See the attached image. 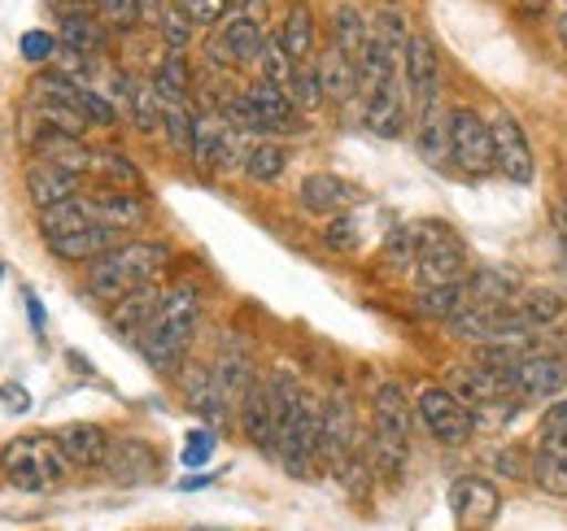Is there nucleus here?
Here are the masks:
<instances>
[{"instance_id":"338daca9","label":"nucleus","mask_w":567,"mask_h":531,"mask_svg":"<svg viewBox=\"0 0 567 531\" xmlns=\"http://www.w3.org/2000/svg\"><path fill=\"white\" fill-rule=\"evenodd\" d=\"M53 4H66V0H53Z\"/></svg>"},{"instance_id":"603ef678","label":"nucleus","mask_w":567,"mask_h":531,"mask_svg":"<svg viewBox=\"0 0 567 531\" xmlns=\"http://www.w3.org/2000/svg\"><path fill=\"white\" fill-rule=\"evenodd\" d=\"M18 49H22V58H27V62H35V66H40V62H53V58L62 53V40H58L53 31H40V27H35V31H27V35H22V44H18Z\"/></svg>"},{"instance_id":"a211bd4d","label":"nucleus","mask_w":567,"mask_h":531,"mask_svg":"<svg viewBox=\"0 0 567 531\" xmlns=\"http://www.w3.org/2000/svg\"><path fill=\"white\" fill-rule=\"evenodd\" d=\"M27 197L31 205L44 214V209H53V205H62V200L79 197V175H71L66 166H58V162H44V157H35L31 166H27Z\"/></svg>"},{"instance_id":"473e14b6","label":"nucleus","mask_w":567,"mask_h":531,"mask_svg":"<svg viewBox=\"0 0 567 531\" xmlns=\"http://www.w3.org/2000/svg\"><path fill=\"white\" fill-rule=\"evenodd\" d=\"M415 144L427 166H445L450 162V110L432 105L427 114L415 118Z\"/></svg>"},{"instance_id":"f3484780","label":"nucleus","mask_w":567,"mask_h":531,"mask_svg":"<svg viewBox=\"0 0 567 531\" xmlns=\"http://www.w3.org/2000/svg\"><path fill=\"white\" fill-rule=\"evenodd\" d=\"M371 436L380 440H398V445H411V427H415V405L406 397L402 384H380L375 397H371Z\"/></svg>"},{"instance_id":"aec40b11","label":"nucleus","mask_w":567,"mask_h":531,"mask_svg":"<svg viewBox=\"0 0 567 531\" xmlns=\"http://www.w3.org/2000/svg\"><path fill=\"white\" fill-rule=\"evenodd\" d=\"M157 305H162V288H157V283H144L136 292H127L123 301L110 305V332L141 344V335L148 332V323L157 319Z\"/></svg>"},{"instance_id":"a18cd8bd","label":"nucleus","mask_w":567,"mask_h":531,"mask_svg":"<svg viewBox=\"0 0 567 531\" xmlns=\"http://www.w3.org/2000/svg\"><path fill=\"white\" fill-rule=\"evenodd\" d=\"M157 22H162V40H166V53H188V44H193V22H188V18H184L175 4H162Z\"/></svg>"},{"instance_id":"13d9d810","label":"nucleus","mask_w":567,"mask_h":531,"mask_svg":"<svg viewBox=\"0 0 567 531\" xmlns=\"http://www.w3.org/2000/svg\"><path fill=\"white\" fill-rule=\"evenodd\" d=\"M22 305H27V314H31V332L44 335V323H49V319H44V305H40V296H35V292H22Z\"/></svg>"},{"instance_id":"7ed1b4c3","label":"nucleus","mask_w":567,"mask_h":531,"mask_svg":"<svg viewBox=\"0 0 567 531\" xmlns=\"http://www.w3.org/2000/svg\"><path fill=\"white\" fill-rule=\"evenodd\" d=\"M0 470L18 492H49L71 475V458L58 436H18L0 449Z\"/></svg>"},{"instance_id":"7c9ffc66","label":"nucleus","mask_w":567,"mask_h":531,"mask_svg":"<svg viewBox=\"0 0 567 531\" xmlns=\"http://www.w3.org/2000/svg\"><path fill=\"white\" fill-rule=\"evenodd\" d=\"M245 96L258 105V114L267 118V127H271V132H288V127H297V105H292L288 87L267 83V79H254V83L245 87Z\"/></svg>"},{"instance_id":"f257e3e1","label":"nucleus","mask_w":567,"mask_h":531,"mask_svg":"<svg viewBox=\"0 0 567 531\" xmlns=\"http://www.w3.org/2000/svg\"><path fill=\"white\" fill-rule=\"evenodd\" d=\"M202 323V292L193 283H175L162 292V305H157V319L148 323V332L141 335V353L144 362L157 371V375H175L193 348V335Z\"/></svg>"},{"instance_id":"f03ea898","label":"nucleus","mask_w":567,"mask_h":531,"mask_svg":"<svg viewBox=\"0 0 567 531\" xmlns=\"http://www.w3.org/2000/svg\"><path fill=\"white\" fill-rule=\"evenodd\" d=\"M171 266V244L166 240H123L118 249H110L105 258L87 262L83 288L92 301H123L127 292H136L144 283H157L162 270Z\"/></svg>"},{"instance_id":"6e6552de","label":"nucleus","mask_w":567,"mask_h":531,"mask_svg":"<svg viewBox=\"0 0 567 531\" xmlns=\"http://www.w3.org/2000/svg\"><path fill=\"white\" fill-rule=\"evenodd\" d=\"M445 388L463 400V405H472V409L502 405V400H511V393H515L511 388V371H497V366L481 362V357H467V362L450 366L445 371Z\"/></svg>"},{"instance_id":"c9c22d12","label":"nucleus","mask_w":567,"mask_h":531,"mask_svg":"<svg viewBox=\"0 0 567 531\" xmlns=\"http://www.w3.org/2000/svg\"><path fill=\"white\" fill-rule=\"evenodd\" d=\"M515 310L528 319V327H550V323H559L567 314V296H559L555 288H524L519 296H515Z\"/></svg>"},{"instance_id":"e433bc0d","label":"nucleus","mask_w":567,"mask_h":531,"mask_svg":"<svg viewBox=\"0 0 567 531\" xmlns=\"http://www.w3.org/2000/svg\"><path fill=\"white\" fill-rule=\"evenodd\" d=\"M515 279H506L502 270H476L467 279V305H494V310H506L515 305Z\"/></svg>"},{"instance_id":"a19ab883","label":"nucleus","mask_w":567,"mask_h":531,"mask_svg":"<svg viewBox=\"0 0 567 531\" xmlns=\"http://www.w3.org/2000/svg\"><path fill=\"white\" fill-rule=\"evenodd\" d=\"M92 175H101L105 184H123V188H136V184H141V170H136L118 148H96Z\"/></svg>"},{"instance_id":"bf43d9fd","label":"nucleus","mask_w":567,"mask_h":531,"mask_svg":"<svg viewBox=\"0 0 567 531\" xmlns=\"http://www.w3.org/2000/svg\"><path fill=\"white\" fill-rule=\"evenodd\" d=\"M542 449L567 458V427H559V431H542Z\"/></svg>"},{"instance_id":"774afa93","label":"nucleus","mask_w":567,"mask_h":531,"mask_svg":"<svg viewBox=\"0 0 567 531\" xmlns=\"http://www.w3.org/2000/svg\"><path fill=\"white\" fill-rule=\"evenodd\" d=\"M153 4H162V0H153Z\"/></svg>"},{"instance_id":"4d7b16f0","label":"nucleus","mask_w":567,"mask_h":531,"mask_svg":"<svg viewBox=\"0 0 567 531\" xmlns=\"http://www.w3.org/2000/svg\"><path fill=\"white\" fill-rule=\"evenodd\" d=\"M559 427H567V397H559L542 414V431H559Z\"/></svg>"},{"instance_id":"ddd939ff","label":"nucleus","mask_w":567,"mask_h":531,"mask_svg":"<svg viewBox=\"0 0 567 531\" xmlns=\"http://www.w3.org/2000/svg\"><path fill=\"white\" fill-rule=\"evenodd\" d=\"M350 454H358V414L346 393L323 400V440H319V462L341 466Z\"/></svg>"},{"instance_id":"864d4df0","label":"nucleus","mask_w":567,"mask_h":531,"mask_svg":"<svg viewBox=\"0 0 567 531\" xmlns=\"http://www.w3.org/2000/svg\"><path fill=\"white\" fill-rule=\"evenodd\" d=\"M528 466H533V458H528L519 445H502V449H494L497 479H528Z\"/></svg>"},{"instance_id":"4be33fe9","label":"nucleus","mask_w":567,"mask_h":531,"mask_svg":"<svg viewBox=\"0 0 567 531\" xmlns=\"http://www.w3.org/2000/svg\"><path fill=\"white\" fill-rule=\"evenodd\" d=\"M315 74H319V87H323V101H337V105H350L362 87V66L354 58H346L337 44H328L315 62Z\"/></svg>"},{"instance_id":"2eb2a0df","label":"nucleus","mask_w":567,"mask_h":531,"mask_svg":"<svg viewBox=\"0 0 567 531\" xmlns=\"http://www.w3.org/2000/svg\"><path fill=\"white\" fill-rule=\"evenodd\" d=\"M515 397H559L567 388V362L559 353H528L511 366Z\"/></svg>"},{"instance_id":"1a4fd4ad","label":"nucleus","mask_w":567,"mask_h":531,"mask_svg":"<svg viewBox=\"0 0 567 531\" xmlns=\"http://www.w3.org/2000/svg\"><path fill=\"white\" fill-rule=\"evenodd\" d=\"M267 40H271V35H262V22H258V18L231 13L223 27H214L206 53H210L214 66H236V70H240V66H258V58H262Z\"/></svg>"},{"instance_id":"052dcab7","label":"nucleus","mask_w":567,"mask_h":531,"mask_svg":"<svg viewBox=\"0 0 567 531\" xmlns=\"http://www.w3.org/2000/svg\"><path fill=\"white\" fill-rule=\"evenodd\" d=\"M555 227H559V236H564V244H567V192L559 197V209H555Z\"/></svg>"},{"instance_id":"a878e982","label":"nucleus","mask_w":567,"mask_h":531,"mask_svg":"<svg viewBox=\"0 0 567 531\" xmlns=\"http://www.w3.org/2000/svg\"><path fill=\"white\" fill-rule=\"evenodd\" d=\"M44 244H49V253L62 258V262H96V258H105L110 249L123 244V231L96 222V227H83V231H71V236H53V240H44Z\"/></svg>"},{"instance_id":"37998d69","label":"nucleus","mask_w":567,"mask_h":531,"mask_svg":"<svg viewBox=\"0 0 567 531\" xmlns=\"http://www.w3.org/2000/svg\"><path fill=\"white\" fill-rule=\"evenodd\" d=\"M162 132H166L175 153L193 157V110L188 105H162Z\"/></svg>"},{"instance_id":"5701e85b","label":"nucleus","mask_w":567,"mask_h":531,"mask_svg":"<svg viewBox=\"0 0 567 531\" xmlns=\"http://www.w3.org/2000/svg\"><path fill=\"white\" fill-rule=\"evenodd\" d=\"M184 400H188V409H193L197 418H206L210 427L227 423V418L236 414V405H231V397L218 388V379H214L210 366H193V371L184 375Z\"/></svg>"},{"instance_id":"4468645a","label":"nucleus","mask_w":567,"mask_h":531,"mask_svg":"<svg viewBox=\"0 0 567 531\" xmlns=\"http://www.w3.org/2000/svg\"><path fill=\"white\" fill-rule=\"evenodd\" d=\"M406 118H411L406 83H371V87H367L362 123L380 135V139H398V135L406 132Z\"/></svg>"},{"instance_id":"39448f33","label":"nucleus","mask_w":567,"mask_h":531,"mask_svg":"<svg viewBox=\"0 0 567 531\" xmlns=\"http://www.w3.org/2000/svg\"><path fill=\"white\" fill-rule=\"evenodd\" d=\"M319 440H323V405L315 393H301L297 409L288 414V423L280 427L276 440V458L288 475H310V466L319 462Z\"/></svg>"},{"instance_id":"c85d7f7f","label":"nucleus","mask_w":567,"mask_h":531,"mask_svg":"<svg viewBox=\"0 0 567 531\" xmlns=\"http://www.w3.org/2000/svg\"><path fill=\"white\" fill-rule=\"evenodd\" d=\"M328 27H332V44L362 66L367 44H371V22H367V13H362L358 4H350V0H337L332 13H328Z\"/></svg>"},{"instance_id":"680f3d73","label":"nucleus","mask_w":567,"mask_h":531,"mask_svg":"<svg viewBox=\"0 0 567 531\" xmlns=\"http://www.w3.org/2000/svg\"><path fill=\"white\" fill-rule=\"evenodd\" d=\"M515 4H519L524 13H546V9H550V0H515Z\"/></svg>"},{"instance_id":"9d476101","label":"nucleus","mask_w":567,"mask_h":531,"mask_svg":"<svg viewBox=\"0 0 567 531\" xmlns=\"http://www.w3.org/2000/svg\"><path fill=\"white\" fill-rule=\"evenodd\" d=\"M489 127H494V148H497V170H502V179L528 188V184L537 179V157H533V144H528L524 123H519L511 110H494Z\"/></svg>"},{"instance_id":"5fc2aeb1","label":"nucleus","mask_w":567,"mask_h":531,"mask_svg":"<svg viewBox=\"0 0 567 531\" xmlns=\"http://www.w3.org/2000/svg\"><path fill=\"white\" fill-rule=\"evenodd\" d=\"M214 445H218V436H214L210 427H197V431H188V440H184V466H188V470L206 466L214 458Z\"/></svg>"},{"instance_id":"9b49d317","label":"nucleus","mask_w":567,"mask_h":531,"mask_svg":"<svg viewBox=\"0 0 567 531\" xmlns=\"http://www.w3.org/2000/svg\"><path fill=\"white\" fill-rule=\"evenodd\" d=\"M406 96L415 118L427 114L432 105H441V53L427 35H411L406 44Z\"/></svg>"},{"instance_id":"72a5a7b5","label":"nucleus","mask_w":567,"mask_h":531,"mask_svg":"<svg viewBox=\"0 0 567 531\" xmlns=\"http://www.w3.org/2000/svg\"><path fill=\"white\" fill-rule=\"evenodd\" d=\"M83 227H96V214H92V200L87 197H71L40 214V236H44V240L71 236V231H83Z\"/></svg>"},{"instance_id":"f704fd0d","label":"nucleus","mask_w":567,"mask_h":531,"mask_svg":"<svg viewBox=\"0 0 567 531\" xmlns=\"http://www.w3.org/2000/svg\"><path fill=\"white\" fill-rule=\"evenodd\" d=\"M240 170H245L249 184H276L288 170V148H284L280 139H258V144H249Z\"/></svg>"},{"instance_id":"6e6d98bb","label":"nucleus","mask_w":567,"mask_h":531,"mask_svg":"<svg viewBox=\"0 0 567 531\" xmlns=\"http://www.w3.org/2000/svg\"><path fill=\"white\" fill-rule=\"evenodd\" d=\"M0 400H4L13 414H27V409H31V397H27V388H18V384H4V388H0Z\"/></svg>"},{"instance_id":"20e7f679","label":"nucleus","mask_w":567,"mask_h":531,"mask_svg":"<svg viewBox=\"0 0 567 531\" xmlns=\"http://www.w3.org/2000/svg\"><path fill=\"white\" fill-rule=\"evenodd\" d=\"M450 162L467 175V179H485L497 170L494 127L485 114H476L472 105H454L450 110Z\"/></svg>"},{"instance_id":"393cba45","label":"nucleus","mask_w":567,"mask_h":531,"mask_svg":"<svg viewBox=\"0 0 567 531\" xmlns=\"http://www.w3.org/2000/svg\"><path fill=\"white\" fill-rule=\"evenodd\" d=\"M58 40H62V49H71V53L96 58V53L110 49V27L101 22V13L62 9V18H58Z\"/></svg>"},{"instance_id":"423d86ee","label":"nucleus","mask_w":567,"mask_h":531,"mask_svg":"<svg viewBox=\"0 0 567 531\" xmlns=\"http://www.w3.org/2000/svg\"><path fill=\"white\" fill-rule=\"evenodd\" d=\"M415 418L427 427V436H432L436 445H445V449L467 445L472 431H476V409L463 405L445 384H427V388H420V397H415Z\"/></svg>"},{"instance_id":"412c9836","label":"nucleus","mask_w":567,"mask_h":531,"mask_svg":"<svg viewBox=\"0 0 567 531\" xmlns=\"http://www.w3.org/2000/svg\"><path fill=\"white\" fill-rule=\"evenodd\" d=\"M297 200H301V209H310L319 218H337V214H350L358 188L346 184L341 175H306L301 188H297Z\"/></svg>"},{"instance_id":"e2e57ef3","label":"nucleus","mask_w":567,"mask_h":531,"mask_svg":"<svg viewBox=\"0 0 567 531\" xmlns=\"http://www.w3.org/2000/svg\"><path fill=\"white\" fill-rule=\"evenodd\" d=\"M559 40H564V44H567V13H564V18H559Z\"/></svg>"},{"instance_id":"49530a36","label":"nucleus","mask_w":567,"mask_h":531,"mask_svg":"<svg viewBox=\"0 0 567 531\" xmlns=\"http://www.w3.org/2000/svg\"><path fill=\"white\" fill-rule=\"evenodd\" d=\"M384 262L389 266H411V262H420V227L411 222V227H398L389 240H384Z\"/></svg>"},{"instance_id":"69168bd1","label":"nucleus","mask_w":567,"mask_h":531,"mask_svg":"<svg viewBox=\"0 0 567 531\" xmlns=\"http://www.w3.org/2000/svg\"><path fill=\"white\" fill-rule=\"evenodd\" d=\"M0 283H4V266H0Z\"/></svg>"},{"instance_id":"4c0bfd02","label":"nucleus","mask_w":567,"mask_h":531,"mask_svg":"<svg viewBox=\"0 0 567 531\" xmlns=\"http://www.w3.org/2000/svg\"><path fill=\"white\" fill-rule=\"evenodd\" d=\"M463 305H467V283H436V288H420V310H424L432 323H450Z\"/></svg>"},{"instance_id":"58836bf2","label":"nucleus","mask_w":567,"mask_h":531,"mask_svg":"<svg viewBox=\"0 0 567 531\" xmlns=\"http://www.w3.org/2000/svg\"><path fill=\"white\" fill-rule=\"evenodd\" d=\"M528 479H533V483H537L546 497H559V501H567V458L537 449V454H533V466H528Z\"/></svg>"},{"instance_id":"c756f323","label":"nucleus","mask_w":567,"mask_h":531,"mask_svg":"<svg viewBox=\"0 0 567 531\" xmlns=\"http://www.w3.org/2000/svg\"><path fill=\"white\" fill-rule=\"evenodd\" d=\"M280 49L297 62V66H306L310 58H315V40H319V27H315V9L306 4V0H292L288 4V13H284V27H280Z\"/></svg>"},{"instance_id":"0eeeda50","label":"nucleus","mask_w":567,"mask_h":531,"mask_svg":"<svg viewBox=\"0 0 567 531\" xmlns=\"http://www.w3.org/2000/svg\"><path fill=\"white\" fill-rule=\"evenodd\" d=\"M420 227V288H436V283H463L467 274V258L463 244L450 227L441 222H415Z\"/></svg>"},{"instance_id":"de8ad7c7","label":"nucleus","mask_w":567,"mask_h":531,"mask_svg":"<svg viewBox=\"0 0 567 531\" xmlns=\"http://www.w3.org/2000/svg\"><path fill=\"white\" fill-rule=\"evenodd\" d=\"M254 70H258V79L288 87V83H292V70H297V62L284 53L280 40H267V49H262V58H258V66H254Z\"/></svg>"},{"instance_id":"3c124183","label":"nucleus","mask_w":567,"mask_h":531,"mask_svg":"<svg viewBox=\"0 0 567 531\" xmlns=\"http://www.w3.org/2000/svg\"><path fill=\"white\" fill-rule=\"evenodd\" d=\"M323 240H328L337 253H358V249H362V231H358V218H354V214H337V218H328V231H323Z\"/></svg>"},{"instance_id":"0e129e2a","label":"nucleus","mask_w":567,"mask_h":531,"mask_svg":"<svg viewBox=\"0 0 567 531\" xmlns=\"http://www.w3.org/2000/svg\"><path fill=\"white\" fill-rule=\"evenodd\" d=\"M188 531H227V528H188Z\"/></svg>"},{"instance_id":"cd10ccee","label":"nucleus","mask_w":567,"mask_h":531,"mask_svg":"<svg viewBox=\"0 0 567 531\" xmlns=\"http://www.w3.org/2000/svg\"><path fill=\"white\" fill-rule=\"evenodd\" d=\"M53 436H58V445L66 449L71 466H83V470L105 466L110 445H114V440L105 436V427H96V423H66V427H58Z\"/></svg>"},{"instance_id":"bb28decb","label":"nucleus","mask_w":567,"mask_h":531,"mask_svg":"<svg viewBox=\"0 0 567 531\" xmlns=\"http://www.w3.org/2000/svg\"><path fill=\"white\" fill-rule=\"evenodd\" d=\"M87 200H92L96 222L114 227V231H132L148 218V205L127 188H96V192H87Z\"/></svg>"},{"instance_id":"c03bdc74","label":"nucleus","mask_w":567,"mask_h":531,"mask_svg":"<svg viewBox=\"0 0 567 531\" xmlns=\"http://www.w3.org/2000/svg\"><path fill=\"white\" fill-rule=\"evenodd\" d=\"M101 22L114 27V31H132L144 22V0H92Z\"/></svg>"},{"instance_id":"b1692460","label":"nucleus","mask_w":567,"mask_h":531,"mask_svg":"<svg viewBox=\"0 0 567 531\" xmlns=\"http://www.w3.org/2000/svg\"><path fill=\"white\" fill-rule=\"evenodd\" d=\"M105 470H110L114 483H127V488L132 483H148L157 475V449L148 440H136V436L114 440L110 445V458H105Z\"/></svg>"},{"instance_id":"8fccbe9b","label":"nucleus","mask_w":567,"mask_h":531,"mask_svg":"<svg viewBox=\"0 0 567 531\" xmlns=\"http://www.w3.org/2000/svg\"><path fill=\"white\" fill-rule=\"evenodd\" d=\"M175 9H179L193 27H223L231 0H175Z\"/></svg>"},{"instance_id":"ea45409f","label":"nucleus","mask_w":567,"mask_h":531,"mask_svg":"<svg viewBox=\"0 0 567 531\" xmlns=\"http://www.w3.org/2000/svg\"><path fill=\"white\" fill-rule=\"evenodd\" d=\"M127 114H132V123H136L141 135L162 132V101H157L153 83H132V92H127Z\"/></svg>"},{"instance_id":"09e8293b","label":"nucleus","mask_w":567,"mask_h":531,"mask_svg":"<svg viewBox=\"0 0 567 531\" xmlns=\"http://www.w3.org/2000/svg\"><path fill=\"white\" fill-rule=\"evenodd\" d=\"M288 96H292V105H297V110L315 114V110L323 105V87H319V74H315L310 66H297V70H292V83H288Z\"/></svg>"},{"instance_id":"6ab92c4d","label":"nucleus","mask_w":567,"mask_h":531,"mask_svg":"<svg viewBox=\"0 0 567 531\" xmlns=\"http://www.w3.org/2000/svg\"><path fill=\"white\" fill-rule=\"evenodd\" d=\"M214 379H218V388L231 397V405H240V397L258 384V366H254V353H249V344L245 340H223V348H218V357L210 362Z\"/></svg>"},{"instance_id":"dca6fc26","label":"nucleus","mask_w":567,"mask_h":531,"mask_svg":"<svg viewBox=\"0 0 567 531\" xmlns=\"http://www.w3.org/2000/svg\"><path fill=\"white\" fill-rule=\"evenodd\" d=\"M236 423H240V431H245V440H249L254 449L276 454L280 423H276V405H271V384H267V379H258V384L240 397V405H236Z\"/></svg>"},{"instance_id":"79ce46f5","label":"nucleus","mask_w":567,"mask_h":531,"mask_svg":"<svg viewBox=\"0 0 567 531\" xmlns=\"http://www.w3.org/2000/svg\"><path fill=\"white\" fill-rule=\"evenodd\" d=\"M371 35L406 53V44H411V27H406V13H402V9H393V4L375 9V18H371Z\"/></svg>"},{"instance_id":"f8f14e48","label":"nucleus","mask_w":567,"mask_h":531,"mask_svg":"<svg viewBox=\"0 0 567 531\" xmlns=\"http://www.w3.org/2000/svg\"><path fill=\"white\" fill-rule=\"evenodd\" d=\"M450 514L458 519V528H489L502 514V492L485 475H463L450 483Z\"/></svg>"},{"instance_id":"2f4dec72","label":"nucleus","mask_w":567,"mask_h":531,"mask_svg":"<svg viewBox=\"0 0 567 531\" xmlns=\"http://www.w3.org/2000/svg\"><path fill=\"white\" fill-rule=\"evenodd\" d=\"M153 92L162 105H188L193 96V66L188 53H166L162 66L153 70Z\"/></svg>"}]
</instances>
